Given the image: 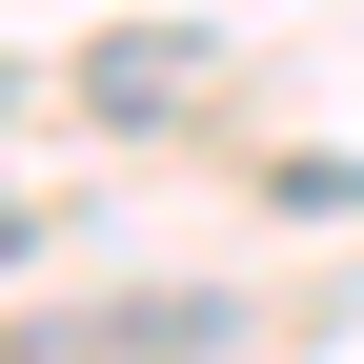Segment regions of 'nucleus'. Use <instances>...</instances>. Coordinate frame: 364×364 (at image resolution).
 Wrapping results in <instances>:
<instances>
[{"mask_svg":"<svg viewBox=\"0 0 364 364\" xmlns=\"http://www.w3.org/2000/svg\"><path fill=\"white\" fill-rule=\"evenodd\" d=\"M182 81H203V41H162V21H142V41H102V61H81V102H102V122H162Z\"/></svg>","mask_w":364,"mask_h":364,"instance_id":"f257e3e1","label":"nucleus"},{"mask_svg":"<svg viewBox=\"0 0 364 364\" xmlns=\"http://www.w3.org/2000/svg\"><path fill=\"white\" fill-rule=\"evenodd\" d=\"M0 243H21V223H0Z\"/></svg>","mask_w":364,"mask_h":364,"instance_id":"f03ea898","label":"nucleus"}]
</instances>
